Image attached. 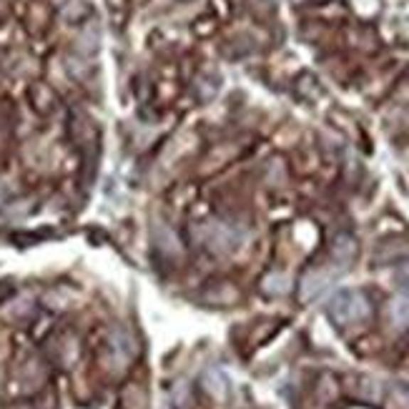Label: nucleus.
<instances>
[{"instance_id": "obj_2", "label": "nucleus", "mask_w": 409, "mask_h": 409, "mask_svg": "<svg viewBox=\"0 0 409 409\" xmlns=\"http://www.w3.org/2000/svg\"><path fill=\"white\" fill-rule=\"evenodd\" d=\"M392 319L397 326L409 324V302L407 299H397V302L392 304Z\"/></svg>"}, {"instance_id": "obj_1", "label": "nucleus", "mask_w": 409, "mask_h": 409, "mask_svg": "<svg viewBox=\"0 0 409 409\" xmlns=\"http://www.w3.org/2000/svg\"><path fill=\"white\" fill-rule=\"evenodd\" d=\"M369 302L361 292H339L329 304V317L339 326H349L356 322L367 319Z\"/></svg>"}]
</instances>
